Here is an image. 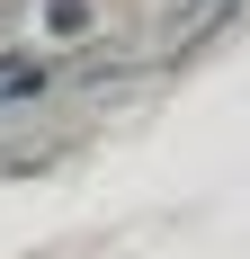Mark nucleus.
<instances>
[{
	"instance_id": "1",
	"label": "nucleus",
	"mask_w": 250,
	"mask_h": 259,
	"mask_svg": "<svg viewBox=\"0 0 250 259\" xmlns=\"http://www.w3.org/2000/svg\"><path fill=\"white\" fill-rule=\"evenodd\" d=\"M27 90H45L36 63H0V99H27Z\"/></svg>"
}]
</instances>
